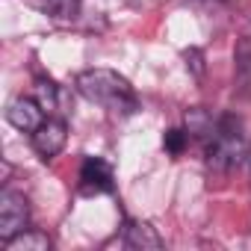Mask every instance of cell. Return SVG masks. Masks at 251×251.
Segmentation results:
<instances>
[{"label": "cell", "mask_w": 251, "mask_h": 251, "mask_svg": "<svg viewBox=\"0 0 251 251\" xmlns=\"http://www.w3.org/2000/svg\"><path fill=\"white\" fill-rule=\"evenodd\" d=\"M74 86L89 103H98L115 115H133L139 109V98H136L130 80L121 77L112 68H86L77 74Z\"/></svg>", "instance_id": "6da1fadb"}, {"label": "cell", "mask_w": 251, "mask_h": 251, "mask_svg": "<svg viewBox=\"0 0 251 251\" xmlns=\"http://www.w3.org/2000/svg\"><path fill=\"white\" fill-rule=\"evenodd\" d=\"M242 157V133H239V118L222 115L213 124V133L207 142V166L213 172H227Z\"/></svg>", "instance_id": "7a4b0ae2"}, {"label": "cell", "mask_w": 251, "mask_h": 251, "mask_svg": "<svg viewBox=\"0 0 251 251\" xmlns=\"http://www.w3.org/2000/svg\"><path fill=\"white\" fill-rule=\"evenodd\" d=\"M30 227V201L18 189L0 192V242L12 239L15 233Z\"/></svg>", "instance_id": "3957f363"}, {"label": "cell", "mask_w": 251, "mask_h": 251, "mask_svg": "<svg viewBox=\"0 0 251 251\" xmlns=\"http://www.w3.org/2000/svg\"><path fill=\"white\" fill-rule=\"evenodd\" d=\"M65 142H68V124L62 118H50L48 115L42 121V127L30 133V145H33V151L42 160H53L56 154H62Z\"/></svg>", "instance_id": "277c9868"}, {"label": "cell", "mask_w": 251, "mask_h": 251, "mask_svg": "<svg viewBox=\"0 0 251 251\" xmlns=\"http://www.w3.org/2000/svg\"><path fill=\"white\" fill-rule=\"evenodd\" d=\"M80 192L83 195H109L115 192L112 166L100 157H86L80 166Z\"/></svg>", "instance_id": "5b68a950"}, {"label": "cell", "mask_w": 251, "mask_h": 251, "mask_svg": "<svg viewBox=\"0 0 251 251\" xmlns=\"http://www.w3.org/2000/svg\"><path fill=\"white\" fill-rule=\"evenodd\" d=\"M48 118V112L42 109V103L36 98H15L6 109V121L21 133H33L42 127V121Z\"/></svg>", "instance_id": "8992f818"}, {"label": "cell", "mask_w": 251, "mask_h": 251, "mask_svg": "<svg viewBox=\"0 0 251 251\" xmlns=\"http://www.w3.org/2000/svg\"><path fill=\"white\" fill-rule=\"evenodd\" d=\"M124 242L130 248H142V251H160L163 248V239H160L157 227L151 222H142V219L124 222Z\"/></svg>", "instance_id": "52a82bcc"}, {"label": "cell", "mask_w": 251, "mask_h": 251, "mask_svg": "<svg viewBox=\"0 0 251 251\" xmlns=\"http://www.w3.org/2000/svg\"><path fill=\"white\" fill-rule=\"evenodd\" d=\"M3 248H6V251H48V248H50V236H48L45 230L27 227V230L15 233L12 239H6Z\"/></svg>", "instance_id": "ba28073f"}, {"label": "cell", "mask_w": 251, "mask_h": 251, "mask_svg": "<svg viewBox=\"0 0 251 251\" xmlns=\"http://www.w3.org/2000/svg\"><path fill=\"white\" fill-rule=\"evenodd\" d=\"M33 3L53 18H74L80 12V0H33Z\"/></svg>", "instance_id": "9c48e42d"}, {"label": "cell", "mask_w": 251, "mask_h": 251, "mask_svg": "<svg viewBox=\"0 0 251 251\" xmlns=\"http://www.w3.org/2000/svg\"><path fill=\"white\" fill-rule=\"evenodd\" d=\"M39 103H42V109L50 115L53 109H56V103H59V89H56V83L53 80H45V77H39L36 80V95H33Z\"/></svg>", "instance_id": "30bf717a"}, {"label": "cell", "mask_w": 251, "mask_h": 251, "mask_svg": "<svg viewBox=\"0 0 251 251\" xmlns=\"http://www.w3.org/2000/svg\"><path fill=\"white\" fill-rule=\"evenodd\" d=\"M213 118L201 109V106H195V109H189L186 112V130L189 133H195V136H204V133H213Z\"/></svg>", "instance_id": "8fae6325"}, {"label": "cell", "mask_w": 251, "mask_h": 251, "mask_svg": "<svg viewBox=\"0 0 251 251\" xmlns=\"http://www.w3.org/2000/svg\"><path fill=\"white\" fill-rule=\"evenodd\" d=\"M186 145H189V130H183V127H172V130H166V136H163V148H166L172 157H180V154L186 151Z\"/></svg>", "instance_id": "7c38bea8"}]
</instances>
